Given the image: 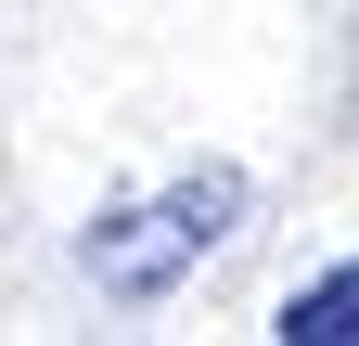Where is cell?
Segmentation results:
<instances>
[{"mask_svg":"<svg viewBox=\"0 0 359 346\" xmlns=\"http://www.w3.org/2000/svg\"><path fill=\"white\" fill-rule=\"evenodd\" d=\"M244 205H257L244 167H180V180L128 193V205H103V219L77 231V270L103 282L116 308H154V295L193 282V256H218V244L244 231Z\"/></svg>","mask_w":359,"mask_h":346,"instance_id":"6da1fadb","label":"cell"},{"mask_svg":"<svg viewBox=\"0 0 359 346\" xmlns=\"http://www.w3.org/2000/svg\"><path fill=\"white\" fill-rule=\"evenodd\" d=\"M269 333H283V346H359V256H334L321 282H295Z\"/></svg>","mask_w":359,"mask_h":346,"instance_id":"7a4b0ae2","label":"cell"}]
</instances>
